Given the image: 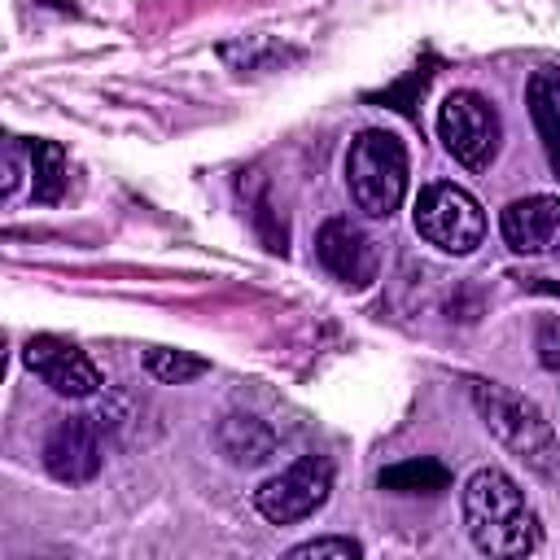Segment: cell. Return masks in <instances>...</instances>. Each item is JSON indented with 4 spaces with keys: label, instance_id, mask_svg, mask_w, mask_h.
Returning a JSON list of instances; mask_svg holds the SVG:
<instances>
[{
    "label": "cell",
    "instance_id": "cell-1",
    "mask_svg": "<svg viewBox=\"0 0 560 560\" xmlns=\"http://www.w3.org/2000/svg\"><path fill=\"white\" fill-rule=\"evenodd\" d=\"M459 512H464V529L481 556H529L542 538L525 490L503 468H490V464L468 472V481L459 490Z\"/></svg>",
    "mask_w": 560,
    "mask_h": 560
},
{
    "label": "cell",
    "instance_id": "cell-2",
    "mask_svg": "<svg viewBox=\"0 0 560 560\" xmlns=\"http://www.w3.org/2000/svg\"><path fill=\"white\" fill-rule=\"evenodd\" d=\"M468 398H472L481 424L490 429V438L512 459H521L547 486H560V433L534 398H525L508 385H494V381H472Z\"/></svg>",
    "mask_w": 560,
    "mask_h": 560
},
{
    "label": "cell",
    "instance_id": "cell-3",
    "mask_svg": "<svg viewBox=\"0 0 560 560\" xmlns=\"http://www.w3.org/2000/svg\"><path fill=\"white\" fill-rule=\"evenodd\" d=\"M407 149L394 131H359L346 149V188L368 219H389L407 197Z\"/></svg>",
    "mask_w": 560,
    "mask_h": 560
},
{
    "label": "cell",
    "instance_id": "cell-4",
    "mask_svg": "<svg viewBox=\"0 0 560 560\" xmlns=\"http://www.w3.org/2000/svg\"><path fill=\"white\" fill-rule=\"evenodd\" d=\"M411 223L420 232V241H429L433 249L442 254H472L486 236V210L481 201L459 188V184H424L420 197H416V210H411Z\"/></svg>",
    "mask_w": 560,
    "mask_h": 560
},
{
    "label": "cell",
    "instance_id": "cell-5",
    "mask_svg": "<svg viewBox=\"0 0 560 560\" xmlns=\"http://www.w3.org/2000/svg\"><path fill=\"white\" fill-rule=\"evenodd\" d=\"M438 136L446 144V153L468 166V171H486L499 158V140H503V118L494 109V101H486L472 88H455L442 105H438Z\"/></svg>",
    "mask_w": 560,
    "mask_h": 560
},
{
    "label": "cell",
    "instance_id": "cell-6",
    "mask_svg": "<svg viewBox=\"0 0 560 560\" xmlns=\"http://www.w3.org/2000/svg\"><path fill=\"white\" fill-rule=\"evenodd\" d=\"M332 494V464L324 455H298L289 468L267 477L254 490V508L271 525H298L315 516Z\"/></svg>",
    "mask_w": 560,
    "mask_h": 560
},
{
    "label": "cell",
    "instance_id": "cell-7",
    "mask_svg": "<svg viewBox=\"0 0 560 560\" xmlns=\"http://www.w3.org/2000/svg\"><path fill=\"white\" fill-rule=\"evenodd\" d=\"M101 438L105 433H101V424L92 416H66V420H57L48 429V438H44V451H39L48 477H57L61 486L92 481L101 472V464H105V442Z\"/></svg>",
    "mask_w": 560,
    "mask_h": 560
},
{
    "label": "cell",
    "instance_id": "cell-8",
    "mask_svg": "<svg viewBox=\"0 0 560 560\" xmlns=\"http://www.w3.org/2000/svg\"><path fill=\"white\" fill-rule=\"evenodd\" d=\"M315 258L346 289H368L376 280V271H381L376 241L354 219H346V214L319 223V232H315Z\"/></svg>",
    "mask_w": 560,
    "mask_h": 560
},
{
    "label": "cell",
    "instance_id": "cell-9",
    "mask_svg": "<svg viewBox=\"0 0 560 560\" xmlns=\"http://www.w3.org/2000/svg\"><path fill=\"white\" fill-rule=\"evenodd\" d=\"M22 359L61 398H92L105 385L101 372H96V363L79 346L61 341V337H31L26 350H22Z\"/></svg>",
    "mask_w": 560,
    "mask_h": 560
},
{
    "label": "cell",
    "instance_id": "cell-10",
    "mask_svg": "<svg viewBox=\"0 0 560 560\" xmlns=\"http://www.w3.org/2000/svg\"><path fill=\"white\" fill-rule=\"evenodd\" d=\"M499 228L516 254H547L560 241V197H551V192L516 197L503 206Z\"/></svg>",
    "mask_w": 560,
    "mask_h": 560
},
{
    "label": "cell",
    "instance_id": "cell-11",
    "mask_svg": "<svg viewBox=\"0 0 560 560\" xmlns=\"http://www.w3.org/2000/svg\"><path fill=\"white\" fill-rule=\"evenodd\" d=\"M214 451H219L232 468H262V464L276 459L280 438H276V429L262 424L258 416L232 411V416H223V420L214 424Z\"/></svg>",
    "mask_w": 560,
    "mask_h": 560
},
{
    "label": "cell",
    "instance_id": "cell-12",
    "mask_svg": "<svg viewBox=\"0 0 560 560\" xmlns=\"http://www.w3.org/2000/svg\"><path fill=\"white\" fill-rule=\"evenodd\" d=\"M26 158H31V197L44 201V206L61 201V192H66V184H70L66 149H61L57 140H31Z\"/></svg>",
    "mask_w": 560,
    "mask_h": 560
},
{
    "label": "cell",
    "instance_id": "cell-13",
    "mask_svg": "<svg viewBox=\"0 0 560 560\" xmlns=\"http://www.w3.org/2000/svg\"><path fill=\"white\" fill-rule=\"evenodd\" d=\"M376 486L389 490V494H438V490L451 486V472L438 459H402V464L381 468Z\"/></svg>",
    "mask_w": 560,
    "mask_h": 560
},
{
    "label": "cell",
    "instance_id": "cell-14",
    "mask_svg": "<svg viewBox=\"0 0 560 560\" xmlns=\"http://www.w3.org/2000/svg\"><path fill=\"white\" fill-rule=\"evenodd\" d=\"M525 105H529V118L538 127L542 140H551L560 131V70L556 66H542L529 74L525 83Z\"/></svg>",
    "mask_w": 560,
    "mask_h": 560
},
{
    "label": "cell",
    "instance_id": "cell-15",
    "mask_svg": "<svg viewBox=\"0 0 560 560\" xmlns=\"http://www.w3.org/2000/svg\"><path fill=\"white\" fill-rule=\"evenodd\" d=\"M219 57H223L232 70H276L280 61H289V57H298V52H289V48L276 44L271 35H245V39H236V44H223Z\"/></svg>",
    "mask_w": 560,
    "mask_h": 560
},
{
    "label": "cell",
    "instance_id": "cell-16",
    "mask_svg": "<svg viewBox=\"0 0 560 560\" xmlns=\"http://www.w3.org/2000/svg\"><path fill=\"white\" fill-rule=\"evenodd\" d=\"M144 372L162 385H188L197 376L210 372V363L201 354H188V350H166V346H153L144 350Z\"/></svg>",
    "mask_w": 560,
    "mask_h": 560
},
{
    "label": "cell",
    "instance_id": "cell-17",
    "mask_svg": "<svg viewBox=\"0 0 560 560\" xmlns=\"http://www.w3.org/2000/svg\"><path fill=\"white\" fill-rule=\"evenodd\" d=\"M354 556H363L354 538H311L289 547V560H354Z\"/></svg>",
    "mask_w": 560,
    "mask_h": 560
},
{
    "label": "cell",
    "instance_id": "cell-18",
    "mask_svg": "<svg viewBox=\"0 0 560 560\" xmlns=\"http://www.w3.org/2000/svg\"><path fill=\"white\" fill-rule=\"evenodd\" d=\"M534 350H538V363L560 381V315H542L538 328H534Z\"/></svg>",
    "mask_w": 560,
    "mask_h": 560
},
{
    "label": "cell",
    "instance_id": "cell-19",
    "mask_svg": "<svg viewBox=\"0 0 560 560\" xmlns=\"http://www.w3.org/2000/svg\"><path fill=\"white\" fill-rule=\"evenodd\" d=\"M542 149H547V162H551V175L560 179V131H556L551 140H542Z\"/></svg>",
    "mask_w": 560,
    "mask_h": 560
}]
</instances>
